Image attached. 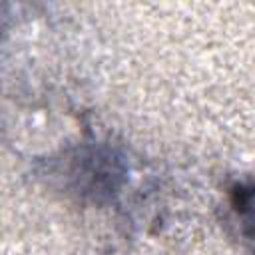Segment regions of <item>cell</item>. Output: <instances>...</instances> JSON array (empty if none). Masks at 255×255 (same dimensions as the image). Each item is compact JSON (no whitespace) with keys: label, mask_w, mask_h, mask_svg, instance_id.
I'll use <instances>...</instances> for the list:
<instances>
[{"label":"cell","mask_w":255,"mask_h":255,"mask_svg":"<svg viewBox=\"0 0 255 255\" xmlns=\"http://www.w3.org/2000/svg\"><path fill=\"white\" fill-rule=\"evenodd\" d=\"M231 209L241 239L255 253V183H241L231 191Z\"/></svg>","instance_id":"obj_1"}]
</instances>
